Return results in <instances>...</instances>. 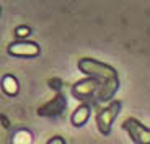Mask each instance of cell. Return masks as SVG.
I'll return each mask as SVG.
<instances>
[{
	"mask_svg": "<svg viewBox=\"0 0 150 144\" xmlns=\"http://www.w3.org/2000/svg\"><path fill=\"white\" fill-rule=\"evenodd\" d=\"M8 54L16 57H36L39 54V44L28 39H20V41H13L8 44Z\"/></svg>",
	"mask_w": 150,
	"mask_h": 144,
	"instance_id": "cell-6",
	"label": "cell"
},
{
	"mask_svg": "<svg viewBox=\"0 0 150 144\" xmlns=\"http://www.w3.org/2000/svg\"><path fill=\"white\" fill-rule=\"evenodd\" d=\"M77 67L86 77H93V79H98V80H101V82H106V80H111V79H116L117 77V71L114 67H111L109 64H105L101 61L91 59V57L80 59Z\"/></svg>",
	"mask_w": 150,
	"mask_h": 144,
	"instance_id": "cell-1",
	"label": "cell"
},
{
	"mask_svg": "<svg viewBox=\"0 0 150 144\" xmlns=\"http://www.w3.org/2000/svg\"><path fill=\"white\" fill-rule=\"evenodd\" d=\"M121 108H122V103L119 100H114V102H109L105 108H100L96 113V126L98 131L105 136H108L112 129V125L116 121L117 115H119Z\"/></svg>",
	"mask_w": 150,
	"mask_h": 144,
	"instance_id": "cell-3",
	"label": "cell"
},
{
	"mask_svg": "<svg viewBox=\"0 0 150 144\" xmlns=\"http://www.w3.org/2000/svg\"><path fill=\"white\" fill-rule=\"evenodd\" d=\"M91 111H93V105H90V103H80V105L74 110V113H72V116H70L72 125H74L75 128L83 126L88 120H90Z\"/></svg>",
	"mask_w": 150,
	"mask_h": 144,
	"instance_id": "cell-8",
	"label": "cell"
},
{
	"mask_svg": "<svg viewBox=\"0 0 150 144\" xmlns=\"http://www.w3.org/2000/svg\"><path fill=\"white\" fill-rule=\"evenodd\" d=\"M117 90H119V77L103 82L101 88H100V92H98V95H96V105H100V103H106V102H111L112 97L116 95Z\"/></svg>",
	"mask_w": 150,
	"mask_h": 144,
	"instance_id": "cell-7",
	"label": "cell"
},
{
	"mask_svg": "<svg viewBox=\"0 0 150 144\" xmlns=\"http://www.w3.org/2000/svg\"><path fill=\"white\" fill-rule=\"evenodd\" d=\"M11 144H33V133L26 128H20L10 138Z\"/></svg>",
	"mask_w": 150,
	"mask_h": 144,
	"instance_id": "cell-10",
	"label": "cell"
},
{
	"mask_svg": "<svg viewBox=\"0 0 150 144\" xmlns=\"http://www.w3.org/2000/svg\"><path fill=\"white\" fill-rule=\"evenodd\" d=\"M67 108V98L64 93H57L52 100L46 102L44 105H41L38 108V115L39 116H46V118H56L65 111Z\"/></svg>",
	"mask_w": 150,
	"mask_h": 144,
	"instance_id": "cell-5",
	"label": "cell"
},
{
	"mask_svg": "<svg viewBox=\"0 0 150 144\" xmlns=\"http://www.w3.org/2000/svg\"><path fill=\"white\" fill-rule=\"evenodd\" d=\"M122 128L134 144H150V128L137 121L135 118H127L122 123Z\"/></svg>",
	"mask_w": 150,
	"mask_h": 144,
	"instance_id": "cell-4",
	"label": "cell"
},
{
	"mask_svg": "<svg viewBox=\"0 0 150 144\" xmlns=\"http://www.w3.org/2000/svg\"><path fill=\"white\" fill-rule=\"evenodd\" d=\"M103 82L93 77H85V79L79 80L77 83H74L72 87V95L77 100H80L82 103H90V105H96V95L101 88Z\"/></svg>",
	"mask_w": 150,
	"mask_h": 144,
	"instance_id": "cell-2",
	"label": "cell"
},
{
	"mask_svg": "<svg viewBox=\"0 0 150 144\" xmlns=\"http://www.w3.org/2000/svg\"><path fill=\"white\" fill-rule=\"evenodd\" d=\"M46 144H67V143H65V139L62 136H52Z\"/></svg>",
	"mask_w": 150,
	"mask_h": 144,
	"instance_id": "cell-12",
	"label": "cell"
},
{
	"mask_svg": "<svg viewBox=\"0 0 150 144\" xmlns=\"http://www.w3.org/2000/svg\"><path fill=\"white\" fill-rule=\"evenodd\" d=\"M2 90H4L8 97H16L18 92H20V83H18V80H16V77L10 76V74L4 76V79H2Z\"/></svg>",
	"mask_w": 150,
	"mask_h": 144,
	"instance_id": "cell-9",
	"label": "cell"
},
{
	"mask_svg": "<svg viewBox=\"0 0 150 144\" xmlns=\"http://www.w3.org/2000/svg\"><path fill=\"white\" fill-rule=\"evenodd\" d=\"M49 85H51V88H54V90H59V88H60V80L59 79L49 80Z\"/></svg>",
	"mask_w": 150,
	"mask_h": 144,
	"instance_id": "cell-13",
	"label": "cell"
},
{
	"mask_svg": "<svg viewBox=\"0 0 150 144\" xmlns=\"http://www.w3.org/2000/svg\"><path fill=\"white\" fill-rule=\"evenodd\" d=\"M30 33H31V30L28 26H23V25H21V26H16V30H15V34L18 36V38H23V39L28 38Z\"/></svg>",
	"mask_w": 150,
	"mask_h": 144,
	"instance_id": "cell-11",
	"label": "cell"
}]
</instances>
